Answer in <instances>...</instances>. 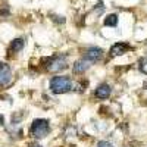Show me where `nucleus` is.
<instances>
[{"instance_id":"nucleus-1","label":"nucleus","mask_w":147,"mask_h":147,"mask_svg":"<svg viewBox=\"0 0 147 147\" xmlns=\"http://www.w3.org/2000/svg\"><path fill=\"white\" fill-rule=\"evenodd\" d=\"M50 90L55 94H65L72 90V81L69 77H53L50 81Z\"/></svg>"},{"instance_id":"nucleus-2","label":"nucleus","mask_w":147,"mask_h":147,"mask_svg":"<svg viewBox=\"0 0 147 147\" xmlns=\"http://www.w3.org/2000/svg\"><path fill=\"white\" fill-rule=\"evenodd\" d=\"M31 136L34 138H44L49 132H50V125H49L47 119H35L31 125Z\"/></svg>"},{"instance_id":"nucleus-3","label":"nucleus","mask_w":147,"mask_h":147,"mask_svg":"<svg viewBox=\"0 0 147 147\" xmlns=\"http://www.w3.org/2000/svg\"><path fill=\"white\" fill-rule=\"evenodd\" d=\"M68 65H66V59L62 57V56H55L49 60L47 63V69L52 71V72H57V71H62V69H66Z\"/></svg>"},{"instance_id":"nucleus-4","label":"nucleus","mask_w":147,"mask_h":147,"mask_svg":"<svg viewBox=\"0 0 147 147\" xmlns=\"http://www.w3.org/2000/svg\"><path fill=\"white\" fill-rule=\"evenodd\" d=\"M10 81H12V71L9 65L0 63V87H6Z\"/></svg>"},{"instance_id":"nucleus-5","label":"nucleus","mask_w":147,"mask_h":147,"mask_svg":"<svg viewBox=\"0 0 147 147\" xmlns=\"http://www.w3.org/2000/svg\"><path fill=\"white\" fill-rule=\"evenodd\" d=\"M103 57V50L100 47H90L87 49V52H85V59L90 60V62H97V60H100Z\"/></svg>"},{"instance_id":"nucleus-6","label":"nucleus","mask_w":147,"mask_h":147,"mask_svg":"<svg viewBox=\"0 0 147 147\" xmlns=\"http://www.w3.org/2000/svg\"><path fill=\"white\" fill-rule=\"evenodd\" d=\"M128 50H131V46L127 44V43H116L112 46V49H110V56L115 57V56H121L127 53Z\"/></svg>"},{"instance_id":"nucleus-7","label":"nucleus","mask_w":147,"mask_h":147,"mask_svg":"<svg viewBox=\"0 0 147 147\" xmlns=\"http://www.w3.org/2000/svg\"><path fill=\"white\" fill-rule=\"evenodd\" d=\"M91 63H93V62L87 60L85 57L81 59V60H78V62L74 63V74H82V72H85V71L91 66Z\"/></svg>"},{"instance_id":"nucleus-8","label":"nucleus","mask_w":147,"mask_h":147,"mask_svg":"<svg viewBox=\"0 0 147 147\" xmlns=\"http://www.w3.org/2000/svg\"><path fill=\"white\" fill-rule=\"evenodd\" d=\"M112 93V88H110V85L107 84H102L100 87H97L96 90V97H99V99H107Z\"/></svg>"},{"instance_id":"nucleus-9","label":"nucleus","mask_w":147,"mask_h":147,"mask_svg":"<svg viewBox=\"0 0 147 147\" xmlns=\"http://www.w3.org/2000/svg\"><path fill=\"white\" fill-rule=\"evenodd\" d=\"M24 44H25V41H24L22 38H15L13 41L10 43V50H13V52H19L24 49Z\"/></svg>"},{"instance_id":"nucleus-10","label":"nucleus","mask_w":147,"mask_h":147,"mask_svg":"<svg viewBox=\"0 0 147 147\" xmlns=\"http://www.w3.org/2000/svg\"><path fill=\"white\" fill-rule=\"evenodd\" d=\"M105 25H106V27H116V25H118V15L112 13V15L106 16V19H105Z\"/></svg>"},{"instance_id":"nucleus-11","label":"nucleus","mask_w":147,"mask_h":147,"mask_svg":"<svg viewBox=\"0 0 147 147\" xmlns=\"http://www.w3.org/2000/svg\"><path fill=\"white\" fill-rule=\"evenodd\" d=\"M138 66H140V71H141L143 74H146V75H147V59H141Z\"/></svg>"},{"instance_id":"nucleus-12","label":"nucleus","mask_w":147,"mask_h":147,"mask_svg":"<svg viewBox=\"0 0 147 147\" xmlns=\"http://www.w3.org/2000/svg\"><path fill=\"white\" fill-rule=\"evenodd\" d=\"M97 147H113L109 141H99L97 143Z\"/></svg>"},{"instance_id":"nucleus-13","label":"nucleus","mask_w":147,"mask_h":147,"mask_svg":"<svg viewBox=\"0 0 147 147\" xmlns=\"http://www.w3.org/2000/svg\"><path fill=\"white\" fill-rule=\"evenodd\" d=\"M103 7H105L103 3L99 2V5H96V9H94V10H96V12H99V13H102V12H103Z\"/></svg>"},{"instance_id":"nucleus-14","label":"nucleus","mask_w":147,"mask_h":147,"mask_svg":"<svg viewBox=\"0 0 147 147\" xmlns=\"http://www.w3.org/2000/svg\"><path fill=\"white\" fill-rule=\"evenodd\" d=\"M53 19H55L56 22H60V24L65 22V18H63V16H53Z\"/></svg>"},{"instance_id":"nucleus-15","label":"nucleus","mask_w":147,"mask_h":147,"mask_svg":"<svg viewBox=\"0 0 147 147\" xmlns=\"http://www.w3.org/2000/svg\"><path fill=\"white\" fill-rule=\"evenodd\" d=\"M28 147H41L40 144H37V143H32V144H30Z\"/></svg>"},{"instance_id":"nucleus-16","label":"nucleus","mask_w":147,"mask_h":147,"mask_svg":"<svg viewBox=\"0 0 147 147\" xmlns=\"http://www.w3.org/2000/svg\"><path fill=\"white\" fill-rule=\"evenodd\" d=\"M3 121H5V119H3V116L0 115V125H3Z\"/></svg>"}]
</instances>
